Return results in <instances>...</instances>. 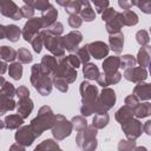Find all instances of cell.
Segmentation results:
<instances>
[{
    "mask_svg": "<svg viewBox=\"0 0 151 151\" xmlns=\"http://www.w3.org/2000/svg\"><path fill=\"white\" fill-rule=\"evenodd\" d=\"M79 92L81 96V106L80 113L83 117H88L91 114L107 112L109 110L101 104L99 99V91L96 85H92L90 81L84 80L80 83Z\"/></svg>",
    "mask_w": 151,
    "mask_h": 151,
    "instance_id": "1",
    "label": "cell"
},
{
    "mask_svg": "<svg viewBox=\"0 0 151 151\" xmlns=\"http://www.w3.org/2000/svg\"><path fill=\"white\" fill-rule=\"evenodd\" d=\"M54 122H55V114L53 113L52 109L47 105H44L39 109L37 117L31 120L29 126L33 130L35 137L38 138L42 134L44 131L52 129L54 125Z\"/></svg>",
    "mask_w": 151,
    "mask_h": 151,
    "instance_id": "2",
    "label": "cell"
},
{
    "mask_svg": "<svg viewBox=\"0 0 151 151\" xmlns=\"http://www.w3.org/2000/svg\"><path fill=\"white\" fill-rule=\"evenodd\" d=\"M29 81L39 94L46 97L51 93L53 87V77L42 72L40 64H34L31 68Z\"/></svg>",
    "mask_w": 151,
    "mask_h": 151,
    "instance_id": "3",
    "label": "cell"
},
{
    "mask_svg": "<svg viewBox=\"0 0 151 151\" xmlns=\"http://www.w3.org/2000/svg\"><path fill=\"white\" fill-rule=\"evenodd\" d=\"M76 143L81 151H94L98 146L97 129L88 125L85 130L79 131L76 136Z\"/></svg>",
    "mask_w": 151,
    "mask_h": 151,
    "instance_id": "4",
    "label": "cell"
},
{
    "mask_svg": "<svg viewBox=\"0 0 151 151\" xmlns=\"http://www.w3.org/2000/svg\"><path fill=\"white\" fill-rule=\"evenodd\" d=\"M41 34H42V38H44V47L47 51H50L52 55L59 57V58L65 57V51L66 50L64 47L63 37L53 35L47 29H42Z\"/></svg>",
    "mask_w": 151,
    "mask_h": 151,
    "instance_id": "5",
    "label": "cell"
},
{
    "mask_svg": "<svg viewBox=\"0 0 151 151\" xmlns=\"http://www.w3.org/2000/svg\"><path fill=\"white\" fill-rule=\"evenodd\" d=\"M52 130V136L55 140L60 142L64 140L65 138L70 137L72 131H73V125L70 120L66 119L65 116L63 114H55V122Z\"/></svg>",
    "mask_w": 151,
    "mask_h": 151,
    "instance_id": "6",
    "label": "cell"
},
{
    "mask_svg": "<svg viewBox=\"0 0 151 151\" xmlns=\"http://www.w3.org/2000/svg\"><path fill=\"white\" fill-rule=\"evenodd\" d=\"M77 70L68 63L66 57H63L58 61V66L53 73V78L64 79L67 84H72L77 79Z\"/></svg>",
    "mask_w": 151,
    "mask_h": 151,
    "instance_id": "7",
    "label": "cell"
},
{
    "mask_svg": "<svg viewBox=\"0 0 151 151\" xmlns=\"http://www.w3.org/2000/svg\"><path fill=\"white\" fill-rule=\"evenodd\" d=\"M44 29L41 18H32L26 21L22 28V38L27 42H32V40Z\"/></svg>",
    "mask_w": 151,
    "mask_h": 151,
    "instance_id": "8",
    "label": "cell"
},
{
    "mask_svg": "<svg viewBox=\"0 0 151 151\" xmlns=\"http://www.w3.org/2000/svg\"><path fill=\"white\" fill-rule=\"evenodd\" d=\"M120 127L129 140L136 142V139H138L143 132V125H142L140 120L137 118H131V119L126 120L125 123L120 124Z\"/></svg>",
    "mask_w": 151,
    "mask_h": 151,
    "instance_id": "9",
    "label": "cell"
},
{
    "mask_svg": "<svg viewBox=\"0 0 151 151\" xmlns=\"http://www.w3.org/2000/svg\"><path fill=\"white\" fill-rule=\"evenodd\" d=\"M0 13L4 17H7L15 21L24 18L22 13H21V8H19L17 6V4L11 0H4L0 2Z\"/></svg>",
    "mask_w": 151,
    "mask_h": 151,
    "instance_id": "10",
    "label": "cell"
},
{
    "mask_svg": "<svg viewBox=\"0 0 151 151\" xmlns=\"http://www.w3.org/2000/svg\"><path fill=\"white\" fill-rule=\"evenodd\" d=\"M83 41V34L81 32L77 31H72L70 33H67L66 35L63 37V42H64V47L66 51L71 52V53H77V51L80 48L79 44Z\"/></svg>",
    "mask_w": 151,
    "mask_h": 151,
    "instance_id": "11",
    "label": "cell"
},
{
    "mask_svg": "<svg viewBox=\"0 0 151 151\" xmlns=\"http://www.w3.org/2000/svg\"><path fill=\"white\" fill-rule=\"evenodd\" d=\"M14 138H15L17 143H19L24 146H29L33 144V142L35 140L37 137L29 125H22L21 127H19L17 130Z\"/></svg>",
    "mask_w": 151,
    "mask_h": 151,
    "instance_id": "12",
    "label": "cell"
},
{
    "mask_svg": "<svg viewBox=\"0 0 151 151\" xmlns=\"http://www.w3.org/2000/svg\"><path fill=\"white\" fill-rule=\"evenodd\" d=\"M123 77L131 81V83H143L146 78H147V71L144 68V67H140V66H134V67H131L129 70H125L124 71V74Z\"/></svg>",
    "mask_w": 151,
    "mask_h": 151,
    "instance_id": "13",
    "label": "cell"
},
{
    "mask_svg": "<svg viewBox=\"0 0 151 151\" xmlns=\"http://www.w3.org/2000/svg\"><path fill=\"white\" fill-rule=\"evenodd\" d=\"M87 47H88V51H90L91 57H93L97 60H100V59L107 57L109 55V52H110L109 45L105 44L104 41H99V40L87 44Z\"/></svg>",
    "mask_w": 151,
    "mask_h": 151,
    "instance_id": "14",
    "label": "cell"
},
{
    "mask_svg": "<svg viewBox=\"0 0 151 151\" xmlns=\"http://www.w3.org/2000/svg\"><path fill=\"white\" fill-rule=\"evenodd\" d=\"M22 34V31L17 25H1L0 26V39H8L12 42H17Z\"/></svg>",
    "mask_w": 151,
    "mask_h": 151,
    "instance_id": "15",
    "label": "cell"
},
{
    "mask_svg": "<svg viewBox=\"0 0 151 151\" xmlns=\"http://www.w3.org/2000/svg\"><path fill=\"white\" fill-rule=\"evenodd\" d=\"M103 73L106 76H113L116 73H118L119 68H120V57L117 55H112V57H107L106 59H104L103 64Z\"/></svg>",
    "mask_w": 151,
    "mask_h": 151,
    "instance_id": "16",
    "label": "cell"
},
{
    "mask_svg": "<svg viewBox=\"0 0 151 151\" xmlns=\"http://www.w3.org/2000/svg\"><path fill=\"white\" fill-rule=\"evenodd\" d=\"M1 123V129H8V130H18L19 127L22 126L24 123V118L20 114H9L6 116L4 120L0 122Z\"/></svg>",
    "mask_w": 151,
    "mask_h": 151,
    "instance_id": "17",
    "label": "cell"
},
{
    "mask_svg": "<svg viewBox=\"0 0 151 151\" xmlns=\"http://www.w3.org/2000/svg\"><path fill=\"white\" fill-rule=\"evenodd\" d=\"M109 47L113 53L120 54L124 48V34L122 32L111 34L109 37Z\"/></svg>",
    "mask_w": 151,
    "mask_h": 151,
    "instance_id": "18",
    "label": "cell"
},
{
    "mask_svg": "<svg viewBox=\"0 0 151 151\" xmlns=\"http://www.w3.org/2000/svg\"><path fill=\"white\" fill-rule=\"evenodd\" d=\"M40 66H41V70L44 73L46 74H50L53 77V73L58 66V61L55 59L54 55L52 54H46L41 58V61H40Z\"/></svg>",
    "mask_w": 151,
    "mask_h": 151,
    "instance_id": "19",
    "label": "cell"
},
{
    "mask_svg": "<svg viewBox=\"0 0 151 151\" xmlns=\"http://www.w3.org/2000/svg\"><path fill=\"white\" fill-rule=\"evenodd\" d=\"M139 101L140 100H150L151 99V83H139L134 86L133 93Z\"/></svg>",
    "mask_w": 151,
    "mask_h": 151,
    "instance_id": "20",
    "label": "cell"
},
{
    "mask_svg": "<svg viewBox=\"0 0 151 151\" xmlns=\"http://www.w3.org/2000/svg\"><path fill=\"white\" fill-rule=\"evenodd\" d=\"M99 99L101 101V104L107 109H112L116 104V92L110 88V87H105L101 90V92L99 93Z\"/></svg>",
    "mask_w": 151,
    "mask_h": 151,
    "instance_id": "21",
    "label": "cell"
},
{
    "mask_svg": "<svg viewBox=\"0 0 151 151\" xmlns=\"http://www.w3.org/2000/svg\"><path fill=\"white\" fill-rule=\"evenodd\" d=\"M34 109V104H33V100L31 98H26V99H21L18 101L17 104V111H18V114H20L24 119L28 118V116L32 113Z\"/></svg>",
    "mask_w": 151,
    "mask_h": 151,
    "instance_id": "22",
    "label": "cell"
},
{
    "mask_svg": "<svg viewBox=\"0 0 151 151\" xmlns=\"http://www.w3.org/2000/svg\"><path fill=\"white\" fill-rule=\"evenodd\" d=\"M124 26V22H123V18H122V13L118 12L116 14V17L110 20L109 22H106L105 25V28H106V32L111 35V34H116V33H119L120 29L123 28Z\"/></svg>",
    "mask_w": 151,
    "mask_h": 151,
    "instance_id": "23",
    "label": "cell"
},
{
    "mask_svg": "<svg viewBox=\"0 0 151 151\" xmlns=\"http://www.w3.org/2000/svg\"><path fill=\"white\" fill-rule=\"evenodd\" d=\"M41 20H42V25H44V29H47L50 26H52L58 18V11L54 8V6H51L47 11L42 12L41 14Z\"/></svg>",
    "mask_w": 151,
    "mask_h": 151,
    "instance_id": "24",
    "label": "cell"
},
{
    "mask_svg": "<svg viewBox=\"0 0 151 151\" xmlns=\"http://www.w3.org/2000/svg\"><path fill=\"white\" fill-rule=\"evenodd\" d=\"M137 63L139 64L140 67H146L151 63V46H144L140 47L138 53H137Z\"/></svg>",
    "mask_w": 151,
    "mask_h": 151,
    "instance_id": "25",
    "label": "cell"
},
{
    "mask_svg": "<svg viewBox=\"0 0 151 151\" xmlns=\"http://www.w3.org/2000/svg\"><path fill=\"white\" fill-rule=\"evenodd\" d=\"M122 77H123V74L120 72H118V73H116L113 76H106L104 73H100V76L97 79V83H98V85L103 86V88H105V87H107L110 85H114V84L119 83Z\"/></svg>",
    "mask_w": 151,
    "mask_h": 151,
    "instance_id": "26",
    "label": "cell"
},
{
    "mask_svg": "<svg viewBox=\"0 0 151 151\" xmlns=\"http://www.w3.org/2000/svg\"><path fill=\"white\" fill-rule=\"evenodd\" d=\"M133 117H134V111L131 107L126 106V105L119 107L117 110L116 114H114V118L119 124H123V123H125L126 120H129V119H131Z\"/></svg>",
    "mask_w": 151,
    "mask_h": 151,
    "instance_id": "27",
    "label": "cell"
},
{
    "mask_svg": "<svg viewBox=\"0 0 151 151\" xmlns=\"http://www.w3.org/2000/svg\"><path fill=\"white\" fill-rule=\"evenodd\" d=\"M79 15L83 19V21H86V22H91L96 19V12L93 11L91 2L88 0L83 1V8H81Z\"/></svg>",
    "mask_w": 151,
    "mask_h": 151,
    "instance_id": "28",
    "label": "cell"
},
{
    "mask_svg": "<svg viewBox=\"0 0 151 151\" xmlns=\"http://www.w3.org/2000/svg\"><path fill=\"white\" fill-rule=\"evenodd\" d=\"M83 74H84L85 79L97 81L98 77L100 76V72H99V68H98L97 65H94L92 63H87L83 66Z\"/></svg>",
    "mask_w": 151,
    "mask_h": 151,
    "instance_id": "29",
    "label": "cell"
},
{
    "mask_svg": "<svg viewBox=\"0 0 151 151\" xmlns=\"http://www.w3.org/2000/svg\"><path fill=\"white\" fill-rule=\"evenodd\" d=\"M17 107V103L14 101L13 98L0 93V114H5L8 111H12Z\"/></svg>",
    "mask_w": 151,
    "mask_h": 151,
    "instance_id": "30",
    "label": "cell"
},
{
    "mask_svg": "<svg viewBox=\"0 0 151 151\" xmlns=\"http://www.w3.org/2000/svg\"><path fill=\"white\" fill-rule=\"evenodd\" d=\"M33 151H63L54 139H45L40 144H38Z\"/></svg>",
    "mask_w": 151,
    "mask_h": 151,
    "instance_id": "31",
    "label": "cell"
},
{
    "mask_svg": "<svg viewBox=\"0 0 151 151\" xmlns=\"http://www.w3.org/2000/svg\"><path fill=\"white\" fill-rule=\"evenodd\" d=\"M110 122V117L107 114V112H100V113H96L93 119H92V126L96 127L97 130H100V129H104L107 126Z\"/></svg>",
    "mask_w": 151,
    "mask_h": 151,
    "instance_id": "32",
    "label": "cell"
},
{
    "mask_svg": "<svg viewBox=\"0 0 151 151\" xmlns=\"http://www.w3.org/2000/svg\"><path fill=\"white\" fill-rule=\"evenodd\" d=\"M0 58L4 61H14L18 58V51H15L12 47L8 46H1L0 47Z\"/></svg>",
    "mask_w": 151,
    "mask_h": 151,
    "instance_id": "33",
    "label": "cell"
},
{
    "mask_svg": "<svg viewBox=\"0 0 151 151\" xmlns=\"http://www.w3.org/2000/svg\"><path fill=\"white\" fill-rule=\"evenodd\" d=\"M151 116V103L145 101V103H139V105L134 109V117H137V119L139 118H146Z\"/></svg>",
    "mask_w": 151,
    "mask_h": 151,
    "instance_id": "34",
    "label": "cell"
},
{
    "mask_svg": "<svg viewBox=\"0 0 151 151\" xmlns=\"http://www.w3.org/2000/svg\"><path fill=\"white\" fill-rule=\"evenodd\" d=\"M122 18H123L124 26H134L139 21V18H138L137 13L131 11V9L130 11H123L122 12Z\"/></svg>",
    "mask_w": 151,
    "mask_h": 151,
    "instance_id": "35",
    "label": "cell"
},
{
    "mask_svg": "<svg viewBox=\"0 0 151 151\" xmlns=\"http://www.w3.org/2000/svg\"><path fill=\"white\" fill-rule=\"evenodd\" d=\"M24 4L33 7L34 9L40 11L41 13L45 12V11H47L52 6L50 4V1H46V0H24Z\"/></svg>",
    "mask_w": 151,
    "mask_h": 151,
    "instance_id": "36",
    "label": "cell"
},
{
    "mask_svg": "<svg viewBox=\"0 0 151 151\" xmlns=\"http://www.w3.org/2000/svg\"><path fill=\"white\" fill-rule=\"evenodd\" d=\"M81 8H83V1L81 0H70L64 9L67 14L74 15V14H79Z\"/></svg>",
    "mask_w": 151,
    "mask_h": 151,
    "instance_id": "37",
    "label": "cell"
},
{
    "mask_svg": "<svg viewBox=\"0 0 151 151\" xmlns=\"http://www.w3.org/2000/svg\"><path fill=\"white\" fill-rule=\"evenodd\" d=\"M8 74L14 80H20L22 77V65L21 63H12L8 66Z\"/></svg>",
    "mask_w": 151,
    "mask_h": 151,
    "instance_id": "38",
    "label": "cell"
},
{
    "mask_svg": "<svg viewBox=\"0 0 151 151\" xmlns=\"http://www.w3.org/2000/svg\"><path fill=\"white\" fill-rule=\"evenodd\" d=\"M0 93L6 94L11 98H13L14 96H17V88L13 86V84L6 81L4 79V77H1V88H0Z\"/></svg>",
    "mask_w": 151,
    "mask_h": 151,
    "instance_id": "39",
    "label": "cell"
},
{
    "mask_svg": "<svg viewBox=\"0 0 151 151\" xmlns=\"http://www.w3.org/2000/svg\"><path fill=\"white\" fill-rule=\"evenodd\" d=\"M71 123H72V125H73V129H74L77 132L83 131V130H85V129L88 126L86 118L83 117V116H74V117L71 119Z\"/></svg>",
    "mask_w": 151,
    "mask_h": 151,
    "instance_id": "40",
    "label": "cell"
},
{
    "mask_svg": "<svg viewBox=\"0 0 151 151\" xmlns=\"http://www.w3.org/2000/svg\"><path fill=\"white\" fill-rule=\"evenodd\" d=\"M136 64H137V59H136V57H133L131 54H124L120 58V68H123L124 71L129 70L131 67H134Z\"/></svg>",
    "mask_w": 151,
    "mask_h": 151,
    "instance_id": "41",
    "label": "cell"
},
{
    "mask_svg": "<svg viewBox=\"0 0 151 151\" xmlns=\"http://www.w3.org/2000/svg\"><path fill=\"white\" fill-rule=\"evenodd\" d=\"M18 60L21 64H29V63L33 61V55L27 48L20 47L18 50Z\"/></svg>",
    "mask_w": 151,
    "mask_h": 151,
    "instance_id": "42",
    "label": "cell"
},
{
    "mask_svg": "<svg viewBox=\"0 0 151 151\" xmlns=\"http://www.w3.org/2000/svg\"><path fill=\"white\" fill-rule=\"evenodd\" d=\"M76 55L79 58V60H80V63H81L83 65H85V64L90 63V59H91V54H90V51H88V47H87V45H85V46L80 47V48L77 51Z\"/></svg>",
    "mask_w": 151,
    "mask_h": 151,
    "instance_id": "43",
    "label": "cell"
},
{
    "mask_svg": "<svg viewBox=\"0 0 151 151\" xmlns=\"http://www.w3.org/2000/svg\"><path fill=\"white\" fill-rule=\"evenodd\" d=\"M136 40L142 47H144V46H147V44L150 41V35L145 29H139L136 33Z\"/></svg>",
    "mask_w": 151,
    "mask_h": 151,
    "instance_id": "44",
    "label": "cell"
},
{
    "mask_svg": "<svg viewBox=\"0 0 151 151\" xmlns=\"http://www.w3.org/2000/svg\"><path fill=\"white\" fill-rule=\"evenodd\" d=\"M136 142L134 140H129V139H122L118 143V151H131L136 147Z\"/></svg>",
    "mask_w": 151,
    "mask_h": 151,
    "instance_id": "45",
    "label": "cell"
},
{
    "mask_svg": "<svg viewBox=\"0 0 151 151\" xmlns=\"http://www.w3.org/2000/svg\"><path fill=\"white\" fill-rule=\"evenodd\" d=\"M31 45H32L33 51H34L35 53H40V52H41V50H42V47H44V38H42L41 32L32 40Z\"/></svg>",
    "mask_w": 151,
    "mask_h": 151,
    "instance_id": "46",
    "label": "cell"
},
{
    "mask_svg": "<svg viewBox=\"0 0 151 151\" xmlns=\"http://www.w3.org/2000/svg\"><path fill=\"white\" fill-rule=\"evenodd\" d=\"M47 31L53 34V35H57V37H61L63 32H64V25L60 22V21H55L52 26H50L47 28Z\"/></svg>",
    "mask_w": 151,
    "mask_h": 151,
    "instance_id": "47",
    "label": "cell"
},
{
    "mask_svg": "<svg viewBox=\"0 0 151 151\" xmlns=\"http://www.w3.org/2000/svg\"><path fill=\"white\" fill-rule=\"evenodd\" d=\"M67 22H68V25H70L72 28H74V31H77V28H79V27L81 26L83 19L80 18L79 14H74V15H70V17H68Z\"/></svg>",
    "mask_w": 151,
    "mask_h": 151,
    "instance_id": "48",
    "label": "cell"
},
{
    "mask_svg": "<svg viewBox=\"0 0 151 151\" xmlns=\"http://www.w3.org/2000/svg\"><path fill=\"white\" fill-rule=\"evenodd\" d=\"M53 86L63 93H66L68 91V84L60 78H53Z\"/></svg>",
    "mask_w": 151,
    "mask_h": 151,
    "instance_id": "49",
    "label": "cell"
},
{
    "mask_svg": "<svg viewBox=\"0 0 151 151\" xmlns=\"http://www.w3.org/2000/svg\"><path fill=\"white\" fill-rule=\"evenodd\" d=\"M136 6L145 14H151V0H139Z\"/></svg>",
    "mask_w": 151,
    "mask_h": 151,
    "instance_id": "50",
    "label": "cell"
},
{
    "mask_svg": "<svg viewBox=\"0 0 151 151\" xmlns=\"http://www.w3.org/2000/svg\"><path fill=\"white\" fill-rule=\"evenodd\" d=\"M117 13H118V12H117L114 8L109 7V8H106V9L101 13V20L105 21V24H106V22H109L110 20H112V19L116 17Z\"/></svg>",
    "mask_w": 151,
    "mask_h": 151,
    "instance_id": "51",
    "label": "cell"
},
{
    "mask_svg": "<svg viewBox=\"0 0 151 151\" xmlns=\"http://www.w3.org/2000/svg\"><path fill=\"white\" fill-rule=\"evenodd\" d=\"M92 4H93V6H94L97 13H100V14H101L106 8H109V6H110V2H109L107 0H101V1L96 0V1H93Z\"/></svg>",
    "mask_w": 151,
    "mask_h": 151,
    "instance_id": "52",
    "label": "cell"
},
{
    "mask_svg": "<svg viewBox=\"0 0 151 151\" xmlns=\"http://www.w3.org/2000/svg\"><path fill=\"white\" fill-rule=\"evenodd\" d=\"M125 105L129 106V107H131L134 111V109L139 105V99L134 94H130V96H127L125 98Z\"/></svg>",
    "mask_w": 151,
    "mask_h": 151,
    "instance_id": "53",
    "label": "cell"
},
{
    "mask_svg": "<svg viewBox=\"0 0 151 151\" xmlns=\"http://www.w3.org/2000/svg\"><path fill=\"white\" fill-rule=\"evenodd\" d=\"M34 12H35V9H34L33 7H31V6H28V5H24V6L21 7L22 17H24V18H27L28 20L32 19V18H34V17H33V15H34Z\"/></svg>",
    "mask_w": 151,
    "mask_h": 151,
    "instance_id": "54",
    "label": "cell"
},
{
    "mask_svg": "<svg viewBox=\"0 0 151 151\" xmlns=\"http://www.w3.org/2000/svg\"><path fill=\"white\" fill-rule=\"evenodd\" d=\"M17 97H18L19 100L29 98V91H28V88L26 86H19L17 88Z\"/></svg>",
    "mask_w": 151,
    "mask_h": 151,
    "instance_id": "55",
    "label": "cell"
},
{
    "mask_svg": "<svg viewBox=\"0 0 151 151\" xmlns=\"http://www.w3.org/2000/svg\"><path fill=\"white\" fill-rule=\"evenodd\" d=\"M136 4H137V1H134V0H119L118 1L119 7L123 8L124 11H130V8L136 6Z\"/></svg>",
    "mask_w": 151,
    "mask_h": 151,
    "instance_id": "56",
    "label": "cell"
},
{
    "mask_svg": "<svg viewBox=\"0 0 151 151\" xmlns=\"http://www.w3.org/2000/svg\"><path fill=\"white\" fill-rule=\"evenodd\" d=\"M66 59L68 60V63L77 70L79 66H80V60H79V58L76 55V54H73V53H71V54H68V55H66Z\"/></svg>",
    "mask_w": 151,
    "mask_h": 151,
    "instance_id": "57",
    "label": "cell"
},
{
    "mask_svg": "<svg viewBox=\"0 0 151 151\" xmlns=\"http://www.w3.org/2000/svg\"><path fill=\"white\" fill-rule=\"evenodd\" d=\"M25 147H26V146H24V145H21V144H19V143H14V144H12V145L9 146V150H8V151H26Z\"/></svg>",
    "mask_w": 151,
    "mask_h": 151,
    "instance_id": "58",
    "label": "cell"
},
{
    "mask_svg": "<svg viewBox=\"0 0 151 151\" xmlns=\"http://www.w3.org/2000/svg\"><path fill=\"white\" fill-rule=\"evenodd\" d=\"M143 132H145L147 136H151V120H146L143 125Z\"/></svg>",
    "mask_w": 151,
    "mask_h": 151,
    "instance_id": "59",
    "label": "cell"
},
{
    "mask_svg": "<svg viewBox=\"0 0 151 151\" xmlns=\"http://www.w3.org/2000/svg\"><path fill=\"white\" fill-rule=\"evenodd\" d=\"M0 66H1V71H0V74L2 76V74L6 72V68H7V64H6V61L1 60V63H0Z\"/></svg>",
    "mask_w": 151,
    "mask_h": 151,
    "instance_id": "60",
    "label": "cell"
},
{
    "mask_svg": "<svg viewBox=\"0 0 151 151\" xmlns=\"http://www.w3.org/2000/svg\"><path fill=\"white\" fill-rule=\"evenodd\" d=\"M68 1H70V0H57V4H58V5H60V6H63V7L65 8V7H66V5L68 4Z\"/></svg>",
    "mask_w": 151,
    "mask_h": 151,
    "instance_id": "61",
    "label": "cell"
},
{
    "mask_svg": "<svg viewBox=\"0 0 151 151\" xmlns=\"http://www.w3.org/2000/svg\"><path fill=\"white\" fill-rule=\"evenodd\" d=\"M131 151H147V149L145 147V146H136L133 150H131Z\"/></svg>",
    "mask_w": 151,
    "mask_h": 151,
    "instance_id": "62",
    "label": "cell"
},
{
    "mask_svg": "<svg viewBox=\"0 0 151 151\" xmlns=\"http://www.w3.org/2000/svg\"><path fill=\"white\" fill-rule=\"evenodd\" d=\"M149 73H150V76H151V63H150V65H149Z\"/></svg>",
    "mask_w": 151,
    "mask_h": 151,
    "instance_id": "63",
    "label": "cell"
},
{
    "mask_svg": "<svg viewBox=\"0 0 151 151\" xmlns=\"http://www.w3.org/2000/svg\"><path fill=\"white\" fill-rule=\"evenodd\" d=\"M150 34H151V26H150Z\"/></svg>",
    "mask_w": 151,
    "mask_h": 151,
    "instance_id": "64",
    "label": "cell"
}]
</instances>
